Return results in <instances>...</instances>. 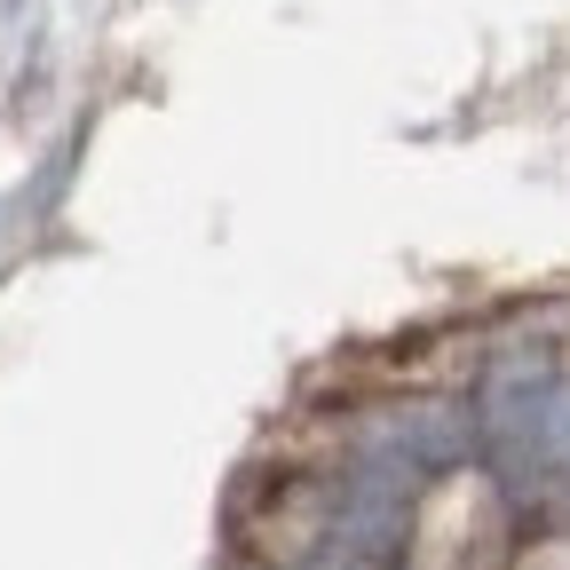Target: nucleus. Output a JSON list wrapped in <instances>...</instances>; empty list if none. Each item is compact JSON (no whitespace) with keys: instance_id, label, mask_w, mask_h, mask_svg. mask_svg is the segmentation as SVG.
Wrapping results in <instances>:
<instances>
[{"instance_id":"2","label":"nucleus","mask_w":570,"mask_h":570,"mask_svg":"<svg viewBox=\"0 0 570 570\" xmlns=\"http://www.w3.org/2000/svg\"><path fill=\"white\" fill-rule=\"evenodd\" d=\"M412 468L404 460H389L381 444H365L348 460V475H341V491H333V531H325V554L341 562V570H381V562H396V547H404V523H412Z\"/></svg>"},{"instance_id":"1","label":"nucleus","mask_w":570,"mask_h":570,"mask_svg":"<svg viewBox=\"0 0 570 570\" xmlns=\"http://www.w3.org/2000/svg\"><path fill=\"white\" fill-rule=\"evenodd\" d=\"M475 452H491L515 491L547 483L570 460V389L547 365H499L475 404Z\"/></svg>"},{"instance_id":"3","label":"nucleus","mask_w":570,"mask_h":570,"mask_svg":"<svg viewBox=\"0 0 570 570\" xmlns=\"http://www.w3.org/2000/svg\"><path fill=\"white\" fill-rule=\"evenodd\" d=\"M389 460H404L420 483L428 475H444V468H460L468 452H475V404H404L389 428H381V436H373Z\"/></svg>"}]
</instances>
